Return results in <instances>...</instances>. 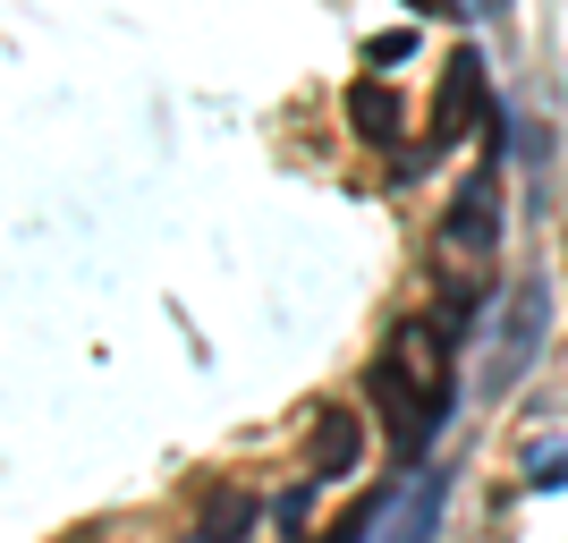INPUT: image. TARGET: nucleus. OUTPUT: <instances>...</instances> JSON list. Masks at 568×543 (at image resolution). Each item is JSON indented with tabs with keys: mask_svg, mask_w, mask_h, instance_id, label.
I'll return each mask as SVG.
<instances>
[{
	"mask_svg": "<svg viewBox=\"0 0 568 543\" xmlns=\"http://www.w3.org/2000/svg\"><path fill=\"white\" fill-rule=\"evenodd\" d=\"M493 238H500V188H493V170H475L467 188H458V204L442 213V247L493 255Z\"/></svg>",
	"mask_w": 568,
	"mask_h": 543,
	"instance_id": "nucleus-5",
	"label": "nucleus"
},
{
	"mask_svg": "<svg viewBox=\"0 0 568 543\" xmlns=\"http://www.w3.org/2000/svg\"><path fill=\"white\" fill-rule=\"evenodd\" d=\"M246 535H255V501H246V493H221V501H213V519L195 526L187 543H246Z\"/></svg>",
	"mask_w": 568,
	"mask_h": 543,
	"instance_id": "nucleus-8",
	"label": "nucleus"
},
{
	"mask_svg": "<svg viewBox=\"0 0 568 543\" xmlns=\"http://www.w3.org/2000/svg\"><path fill=\"white\" fill-rule=\"evenodd\" d=\"M365 400L399 450V467H425V450L450 433V408H458V340L433 314H407L365 365Z\"/></svg>",
	"mask_w": 568,
	"mask_h": 543,
	"instance_id": "nucleus-1",
	"label": "nucleus"
},
{
	"mask_svg": "<svg viewBox=\"0 0 568 543\" xmlns=\"http://www.w3.org/2000/svg\"><path fill=\"white\" fill-rule=\"evenodd\" d=\"M442 510H450V467H416L390 493V519L374 526V543H442Z\"/></svg>",
	"mask_w": 568,
	"mask_h": 543,
	"instance_id": "nucleus-4",
	"label": "nucleus"
},
{
	"mask_svg": "<svg viewBox=\"0 0 568 543\" xmlns=\"http://www.w3.org/2000/svg\"><path fill=\"white\" fill-rule=\"evenodd\" d=\"M544 331H551V281L535 272V281H518L509 298H500L493 314V349H484V374H475V400H509L526 374H535V356H544Z\"/></svg>",
	"mask_w": 568,
	"mask_h": 543,
	"instance_id": "nucleus-2",
	"label": "nucleus"
},
{
	"mask_svg": "<svg viewBox=\"0 0 568 543\" xmlns=\"http://www.w3.org/2000/svg\"><path fill=\"white\" fill-rule=\"evenodd\" d=\"M356 459H365V425H356V408H332V416L314 425V484L356 475Z\"/></svg>",
	"mask_w": 568,
	"mask_h": 543,
	"instance_id": "nucleus-7",
	"label": "nucleus"
},
{
	"mask_svg": "<svg viewBox=\"0 0 568 543\" xmlns=\"http://www.w3.org/2000/svg\"><path fill=\"white\" fill-rule=\"evenodd\" d=\"M467 128H500V111H493V69H484V51H450V69H442V102H433V137H425V153H416L407 170H425L433 153L467 144Z\"/></svg>",
	"mask_w": 568,
	"mask_h": 543,
	"instance_id": "nucleus-3",
	"label": "nucleus"
},
{
	"mask_svg": "<svg viewBox=\"0 0 568 543\" xmlns=\"http://www.w3.org/2000/svg\"><path fill=\"white\" fill-rule=\"evenodd\" d=\"M407 9H425V18H450V9H467V0H407Z\"/></svg>",
	"mask_w": 568,
	"mask_h": 543,
	"instance_id": "nucleus-12",
	"label": "nucleus"
},
{
	"mask_svg": "<svg viewBox=\"0 0 568 543\" xmlns=\"http://www.w3.org/2000/svg\"><path fill=\"white\" fill-rule=\"evenodd\" d=\"M407 51H416V26H390V34L365 43V69H390V60H407Z\"/></svg>",
	"mask_w": 568,
	"mask_h": 543,
	"instance_id": "nucleus-10",
	"label": "nucleus"
},
{
	"mask_svg": "<svg viewBox=\"0 0 568 543\" xmlns=\"http://www.w3.org/2000/svg\"><path fill=\"white\" fill-rule=\"evenodd\" d=\"M526 484H535V493H560V484H568V450L560 442L535 450V459H526Z\"/></svg>",
	"mask_w": 568,
	"mask_h": 543,
	"instance_id": "nucleus-9",
	"label": "nucleus"
},
{
	"mask_svg": "<svg viewBox=\"0 0 568 543\" xmlns=\"http://www.w3.org/2000/svg\"><path fill=\"white\" fill-rule=\"evenodd\" d=\"M314 493H323L314 475H306V484H297V493H281V526H297V519H306V510H314Z\"/></svg>",
	"mask_w": 568,
	"mask_h": 543,
	"instance_id": "nucleus-11",
	"label": "nucleus"
},
{
	"mask_svg": "<svg viewBox=\"0 0 568 543\" xmlns=\"http://www.w3.org/2000/svg\"><path fill=\"white\" fill-rule=\"evenodd\" d=\"M475 9H484V18H509V9H518V0H475Z\"/></svg>",
	"mask_w": 568,
	"mask_h": 543,
	"instance_id": "nucleus-13",
	"label": "nucleus"
},
{
	"mask_svg": "<svg viewBox=\"0 0 568 543\" xmlns=\"http://www.w3.org/2000/svg\"><path fill=\"white\" fill-rule=\"evenodd\" d=\"M348 128H356L365 144H399V137H407V102L390 94L382 77H356V86H348Z\"/></svg>",
	"mask_w": 568,
	"mask_h": 543,
	"instance_id": "nucleus-6",
	"label": "nucleus"
}]
</instances>
